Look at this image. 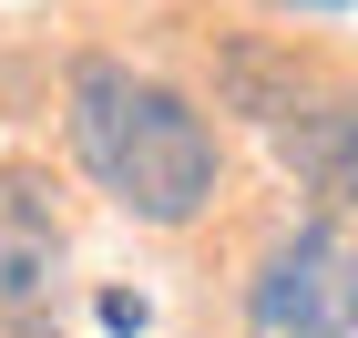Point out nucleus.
Segmentation results:
<instances>
[{
  "mask_svg": "<svg viewBox=\"0 0 358 338\" xmlns=\"http://www.w3.org/2000/svg\"><path fill=\"white\" fill-rule=\"evenodd\" d=\"M72 154H83V174L123 205V216H143V225H194L225 195L215 123H205L174 83L134 72L123 52H83L72 62Z\"/></svg>",
  "mask_w": 358,
  "mask_h": 338,
  "instance_id": "obj_1",
  "label": "nucleus"
},
{
  "mask_svg": "<svg viewBox=\"0 0 358 338\" xmlns=\"http://www.w3.org/2000/svg\"><path fill=\"white\" fill-rule=\"evenodd\" d=\"M256 338H358V246L338 225H297L276 236L266 267L246 277Z\"/></svg>",
  "mask_w": 358,
  "mask_h": 338,
  "instance_id": "obj_2",
  "label": "nucleus"
},
{
  "mask_svg": "<svg viewBox=\"0 0 358 338\" xmlns=\"http://www.w3.org/2000/svg\"><path fill=\"white\" fill-rule=\"evenodd\" d=\"M62 308V225L41 216V185H0V328H52Z\"/></svg>",
  "mask_w": 358,
  "mask_h": 338,
  "instance_id": "obj_3",
  "label": "nucleus"
},
{
  "mask_svg": "<svg viewBox=\"0 0 358 338\" xmlns=\"http://www.w3.org/2000/svg\"><path fill=\"white\" fill-rule=\"evenodd\" d=\"M276 164L307 195H328L338 216H358V83H317L287 123H276Z\"/></svg>",
  "mask_w": 358,
  "mask_h": 338,
  "instance_id": "obj_4",
  "label": "nucleus"
},
{
  "mask_svg": "<svg viewBox=\"0 0 358 338\" xmlns=\"http://www.w3.org/2000/svg\"><path fill=\"white\" fill-rule=\"evenodd\" d=\"M215 92H225V113H246V123H287V113L317 92V72H307L297 52H266V41H225L215 52Z\"/></svg>",
  "mask_w": 358,
  "mask_h": 338,
  "instance_id": "obj_5",
  "label": "nucleus"
},
{
  "mask_svg": "<svg viewBox=\"0 0 358 338\" xmlns=\"http://www.w3.org/2000/svg\"><path fill=\"white\" fill-rule=\"evenodd\" d=\"M143 318H154V308H143L134 287H103V328H113V338H143Z\"/></svg>",
  "mask_w": 358,
  "mask_h": 338,
  "instance_id": "obj_6",
  "label": "nucleus"
},
{
  "mask_svg": "<svg viewBox=\"0 0 358 338\" xmlns=\"http://www.w3.org/2000/svg\"><path fill=\"white\" fill-rule=\"evenodd\" d=\"M297 10H348V0H297Z\"/></svg>",
  "mask_w": 358,
  "mask_h": 338,
  "instance_id": "obj_7",
  "label": "nucleus"
}]
</instances>
